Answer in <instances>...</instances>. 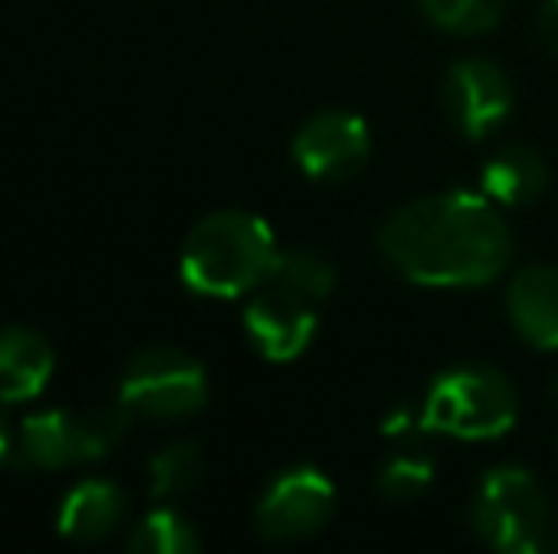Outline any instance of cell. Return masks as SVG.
Masks as SVG:
<instances>
[{
	"mask_svg": "<svg viewBox=\"0 0 558 554\" xmlns=\"http://www.w3.org/2000/svg\"><path fill=\"white\" fill-rule=\"evenodd\" d=\"M380 255L429 288L486 285L513 259V232L486 194L445 190L399 206L376 232Z\"/></svg>",
	"mask_w": 558,
	"mask_h": 554,
	"instance_id": "cell-1",
	"label": "cell"
},
{
	"mask_svg": "<svg viewBox=\"0 0 558 554\" xmlns=\"http://www.w3.org/2000/svg\"><path fill=\"white\" fill-rule=\"evenodd\" d=\"M278 255L281 247L263 217L221 209L202 217L191 229L179 255V274L194 293L232 300V296L255 293L270 278Z\"/></svg>",
	"mask_w": 558,
	"mask_h": 554,
	"instance_id": "cell-2",
	"label": "cell"
},
{
	"mask_svg": "<svg viewBox=\"0 0 558 554\" xmlns=\"http://www.w3.org/2000/svg\"><path fill=\"white\" fill-rule=\"evenodd\" d=\"M471 528L494 551L539 554L555 547L551 502L524 467H494L471 502Z\"/></svg>",
	"mask_w": 558,
	"mask_h": 554,
	"instance_id": "cell-3",
	"label": "cell"
},
{
	"mask_svg": "<svg viewBox=\"0 0 558 554\" xmlns=\"http://www.w3.org/2000/svg\"><path fill=\"white\" fill-rule=\"evenodd\" d=\"M422 421L429 433L490 441L513 429L517 387L490 365H456L429 384Z\"/></svg>",
	"mask_w": 558,
	"mask_h": 554,
	"instance_id": "cell-4",
	"label": "cell"
},
{
	"mask_svg": "<svg viewBox=\"0 0 558 554\" xmlns=\"http://www.w3.org/2000/svg\"><path fill=\"white\" fill-rule=\"evenodd\" d=\"M130 418L133 410L122 399L96 410H43L23 418L20 452L27 456V464L61 471V467L107 456L125 436Z\"/></svg>",
	"mask_w": 558,
	"mask_h": 554,
	"instance_id": "cell-5",
	"label": "cell"
},
{
	"mask_svg": "<svg viewBox=\"0 0 558 554\" xmlns=\"http://www.w3.org/2000/svg\"><path fill=\"white\" fill-rule=\"evenodd\" d=\"M118 399L145 418H186L198 415L209 399L206 369L183 349H141L122 372Z\"/></svg>",
	"mask_w": 558,
	"mask_h": 554,
	"instance_id": "cell-6",
	"label": "cell"
},
{
	"mask_svg": "<svg viewBox=\"0 0 558 554\" xmlns=\"http://www.w3.org/2000/svg\"><path fill=\"white\" fill-rule=\"evenodd\" d=\"M335 513V482L316 467H289L266 487L258 497L255 525L258 535L274 543L308 540L331 520Z\"/></svg>",
	"mask_w": 558,
	"mask_h": 554,
	"instance_id": "cell-7",
	"label": "cell"
},
{
	"mask_svg": "<svg viewBox=\"0 0 558 554\" xmlns=\"http://www.w3.org/2000/svg\"><path fill=\"white\" fill-rule=\"evenodd\" d=\"M445 114L463 137L483 140L513 111V84L494 61L463 58L445 73L441 84Z\"/></svg>",
	"mask_w": 558,
	"mask_h": 554,
	"instance_id": "cell-8",
	"label": "cell"
},
{
	"mask_svg": "<svg viewBox=\"0 0 558 554\" xmlns=\"http://www.w3.org/2000/svg\"><path fill=\"white\" fill-rule=\"evenodd\" d=\"M373 152L368 126L350 111H319L296 130L293 160L308 178L319 183H342L357 175Z\"/></svg>",
	"mask_w": 558,
	"mask_h": 554,
	"instance_id": "cell-9",
	"label": "cell"
},
{
	"mask_svg": "<svg viewBox=\"0 0 558 554\" xmlns=\"http://www.w3.org/2000/svg\"><path fill=\"white\" fill-rule=\"evenodd\" d=\"M243 327L266 361H293L316 338V300L266 278L243 311Z\"/></svg>",
	"mask_w": 558,
	"mask_h": 554,
	"instance_id": "cell-10",
	"label": "cell"
},
{
	"mask_svg": "<svg viewBox=\"0 0 558 554\" xmlns=\"http://www.w3.org/2000/svg\"><path fill=\"white\" fill-rule=\"evenodd\" d=\"M513 331L536 349H558V267L532 262L517 270L506 288Z\"/></svg>",
	"mask_w": 558,
	"mask_h": 554,
	"instance_id": "cell-11",
	"label": "cell"
},
{
	"mask_svg": "<svg viewBox=\"0 0 558 554\" xmlns=\"http://www.w3.org/2000/svg\"><path fill=\"white\" fill-rule=\"evenodd\" d=\"M53 377V349L31 327L0 331V403H27L46 392Z\"/></svg>",
	"mask_w": 558,
	"mask_h": 554,
	"instance_id": "cell-12",
	"label": "cell"
},
{
	"mask_svg": "<svg viewBox=\"0 0 558 554\" xmlns=\"http://www.w3.org/2000/svg\"><path fill=\"white\" fill-rule=\"evenodd\" d=\"M122 513H125V497L114 482L84 479L61 497L53 525L73 543H99L122 525Z\"/></svg>",
	"mask_w": 558,
	"mask_h": 554,
	"instance_id": "cell-13",
	"label": "cell"
},
{
	"mask_svg": "<svg viewBox=\"0 0 558 554\" xmlns=\"http://www.w3.org/2000/svg\"><path fill=\"white\" fill-rule=\"evenodd\" d=\"M478 186H483V194L494 206H509V209L532 206L547 190V163L536 148L506 145L483 163Z\"/></svg>",
	"mask_w": 558,
	"mask_h": 554,
	"instance_id": "cell-14",
	"label": "cell"
},
{
	"mask_svg": "<svg viewBox=\"0 0 558 554\" xmlns=\"http://www.w3.org/2000/svg\"><path fill=\"white\" fill-rule=\"evenodd\" d=\"M125 547L133 554H194L202 547V540L175 509H153L133 525Z\"/></svg>",
	"mask_w": 558,
	"mask_h": 554,
	"instance_id": "cell-15",
	"label": "cell"
},
{
	"mask_svg": "<svg viewBox=\"0 0 558 554\" xmlns=\"http://www.w3.org/2000/svg\"><path fill=\"white\" fill-rule=\"evenodd\" d=\"M270 281L293 288V293L308 296V300H327L335 288V267L312 247H293V251H281L278 262L270 270Z\"/></svg>",
	"mask_w": 558,
	"mask_h": 554,
	"instance_id": "cell-16",
	"label": "cell"
},
{
	"mask_svg": "<svg viewBox=\"0 0 558 554\" xmlns=\"http://www.w3.org/2000/svg\"><path fill=\"white\" fill-rule=\"evenodd\" d=\"M202 479V452L191 441L163 444L148 464V487L153 497H179L186 490H194Z\"/></svg>",
	"mask_w": 558,
	"mask_h": 554,
	"instance_id": "cell-17",
	"label": "cell"
},
{
	"mask_svg": "<svg viewBox=\"0 0 558 554\" xmlns=\"http://www.w3.org/2000/svg\"><path fill=\"white\" fill-rule=\"evenodd\" d=\"M429 482H434V459L426 452L403 448L380 467L376 487H380V494L388 502H418Z\"/></svg>",
	"mask_w": 558,
	"mask_h": 554,
	"instance_id": "cell-18",
	"label": "cell"
},
{
	"mask_svg": "<svg viewBox=\"0 0 558 554\" xmlns=\"http://www.w3.org/2000/svg\"><path fill=\"white\" fill-rule=\"evenodd\" d=\"M418 4L437 27L456 30V35H483L501 20L506 0H418Z\"/></svg>",
	"mask_w": 558,
	"mask_h": 554,
	"instance_id": "cell-19",
	"label": "cell"
},
{
	"mask_svg": "<svg viewBox=\"0 0 558 554\" xmlns=\"http://www.w3.org/2000/svg\"><path fill=\"white\" fill-rule=\"evenodd\" d=\"M539 38L547 42V50L558 53V0H544L539 8Z\"/></svg>",
	"mask_w": 558,
	"mask_h": 554,
	"instance_id": "cell-20",
	"label": "cell"
},
{
	"mask_svg": "<svg viewBox=\"0 0 558 554\" xmlns=\"http://www.w3.org/2000/svg\"><path fill=\"white\" fill-rule=\"evenodd\" d=\"M8 456H12V429H8L4 415H0V467L8 464Z\"/></svg>",
	"mask_w": 558,
	"mask_h": 554,
	"instance_id": "cell-21",
	"label": "cell"
}]
</instances>
